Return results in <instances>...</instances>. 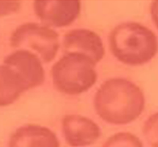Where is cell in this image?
<instances>
[{"label":"cell","mask_w":158,"mask_h":147,"mask_svg":"<svg viewBox=\"0 0 158 147\" xmlns=\"http://www.w3.org/2000/svg\"><path fill=\"white\" fill-rule=\"evenodd\" d=\"M63 46L66 54L75 53L85 56L95 64L100 61L105 54L100 37L87 29H76L69 32L64 37Z\"/></svg>","instance_id":"obj_6"},{"label":"cell","mask_w":158,"mask_h":147,"mask_svg":"<svg viewBox=\"0 0 158 147\" xmlns=\"http://www.w3.org/2000/svg\"><path fill=\"white\" fill-rule=\"evenodd\" d=\"M95 107L101 118L108 123H130L141 115L144 107V95L136 84L124 79L104 82L96 93Z\"/></svg>","instance_id":"obj_1"},{"label":"cell","mask_w":158,"mask_h":147,"mask_svg":"<svg viewBox=\"0 0 158 147\" xmlns=\"http://www.w3.org/2000/svg\"><path fill=\"white\" fill-rule=\"evenodd\" d=\"M34 10L43 23L54 27L69 25L76 19L81 2L75 1H35Z\"/></svg>","instance_id":"obj_5"},{"label":"cell","mask_w":158,"mask_h":147,"mask_svg":"<svg viewBox=\"0 0 158 147\" xmlns=\"http://www.w3.org/2000/svg\"><path fill=\"white\" fill-rule=\"evenodd\" d=\"M95 64L89 58L75 53L66 54L52 68L56 88L64 93L75 95L91 88L97 79Z\"/></svg>","instance_id":"obj_3"},{"label":"cell","mask_w":158,"mask_h":147,"mask_svg":"<svg viewBox=\"0 0 158 147\" xmlns=\"http://www.w3.org/2000/svg\"><path fill=\"white\" fill-rule=\"evenodd\" d=\"M106 147L130 146L141 147L142 143L139 138L129 133H120L110 137L106 142Z\"/></svg>","instance_id":"obj_11"},{"label":"cell","mask_w":158,"mask_h":147,"mask_svg":"<svg viewBox=\"0 0 158 147\" xmlns=\"http://www.w3.org/2000/svg\"><path fill=\"white\" fill-rule=\"evenodd\" d=\"M10 147H59L55 134L48 128L28 125L19 128L10 138Z\"/></svg>","instance_id":"obj_9"},{"label":"cell","mask_w":158,"mask_h":147,"mask_svg":"<svg viewBox=\"0 0 158 147\" xmlns=\"http://www.w3.org/2000/svg\"><path fill=\"white\" fill-rule=\"evenodd\" d=\"M113 54L118 60L129 65H141L153 58L158 49L156 35L136 23L120 24L110 37Z\"/></svg>","instance_id":"obj_2"},{"label":"cell","mask_w":158,"mask_h":147,"mask_svg":"<svg viewBox=\"0 0 158 147\" xmlns=\"http://www.w3.org/2000/svg\"><path fill=\"white\" fill-rule=\"evenodd\" d=\"M10 44L15 48H30L47 63L54 59L59 48L58 34L36 23H27L17 28L12 35Z\"/></svg>","instance_id":"obj_4"},{"label":"cell","mask_w":158,"mask_h":147,"mask_svg":"<svg viewBox=\"0 0 158 147\" xmlns=\"http://www.w3.org/2000/svg\"><path fill=\"white\" fill-rule=\"evenodd\" d=\"M4 64L17 73L30 89L40 86L44 79V71L41 59L27 50H19L7 56Z\"/></svg>","instance_id":"obj_7"},{"label":"cell","mask_w":158,"mask_h":147,"mask_svg":"<svg viewBox=\"0 0 158 147\" xmlns=\"http://www.w3.org/2000/svg\"><path fill=\"white\" fill-rule=\"evenodd\" d=\"M29 89L24 80L7 65L1 67V106H7L16 101L23 92Z\"/></svg>","instance_id":"obj_10"},{"label":"cell","mask_w":158,"mask_h":147,"mask_svg":"<svg viewBox=\"0 0 158 147\" xmlns=\"http://www.w3.org/2000/svg\"><path fill=\"white\" fill-rule=\"evenodd\" d=\"M65 139L73 147L91 145L100 136L98 125L89 119L78 115H69L62 121Z\"/></svg>","instance_id":"obj_8"}]
</instances>
